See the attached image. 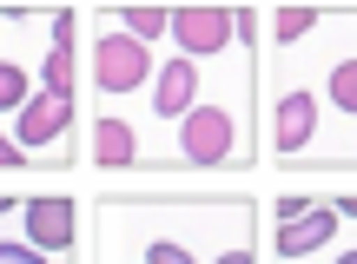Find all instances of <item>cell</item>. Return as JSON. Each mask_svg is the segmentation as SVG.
<instances>
[{
	"label": "cell",
	"mask_w": 357,
	"mask_h": 264,
	"mask_svg": "<svg viewBox=\"0 0 357 264\" xmlns=\"http://www.w3.org/2000/svg\"><path fill=\"white\" fill-rule=\"evenodd\" d=\"M93 225L132 244L139 264H212L218 251L258 238L252 192H106Z\"/></svg>",
	"instance_id": "1"
},
{
	"label": "cell",
	"mask_w": 357,
	"mask_h": 264,
	"mask_svg": "<svg viewBox=\"0 0 357 264\" xmlns=\"http://www.w3.org/2000/svg\"><path fill=\"white\" fill-rule=\"evenodd\" d=\"M258 53H225L205 66V93L166 139H146V172H252L265 165V139H258Z\"/></svg>",
	"instance_id": "2"
},
{
	"label": "cell",
	"mask_w": 357,
	"mask_h": 264,
	"mask_svg": "<svg viewBox=\"0 0 357 264\" xmlns=\"http://www.w3.org/2000/svg\"><path fill=\"white\" fill-rule=\"evenodd\" d=\"M258 66L318 93V146L305 172H357V7H324V26L305 47L258 53Z\"/></svg>",
	"instance_id": "3"
},
{
	"label": "cell",
	"mask_w": 357,
	"mask_h": 264,
	"mask_svg": "<svg viewBox=\"0 0 357 264\" xmlns=\"http://www.w3.org/2000/svg\"><path fill=\"white\" fill-rule=\"evenodd\" d=\"M153 73H159V47L119 33L106 13H93V33L79 47V79H93L100 106H139L153 93Z\"/></svg>",
	"instance_id": "4"
},
{
	"label": "cell",
	"mask_w": 357,
	"mask_h": 264,
	"mask_svg": "<svg viewBox=\"0 0 357 264\" xmlns=\"http://www.w3.org/2000/svg\"><path fill=\"white\" fill-rule=\"evenodd\" d=\"M7 132L20 139V152L33 165H47V172H73V159H79V100H73V93H47V86H40L33 100L20 106V119H13Z\"/></svg>",
	"instance_id": "5"
},
{
	"label": "cell",
	"mask_w": 357,
	"mask_h": 264,
	"mask_svg": "<svg viewBox=\"0 0 357 264\" xmlns=\"http://www.w3.org/2000/svg\"><path fill=\"white\" fill-rule=\"evenodd\" d=\"M199 93H205V66L166 47V53H159V73H153V93L132 106V113H139V126H146V139H166L178 119L199 106Z\"/></svg>",
	"instance_id": "6"
},
{
	"label": "cell",
	"mask_w": 357,
	"mask_h": 264,
	"mask_svg": "<svg viewBox=\"0 0 357 264\" xmlns=\"http://www.w3.org/2000/svg\"><path fill=\"white\" fill-rule=\"evenodd\" d=\"M172 53H185V60L199 66H218L225 53H238V26H231V7H218V0H185V7H172Z\"/></svg>",
	"instance_id": "7"
},
{
	"label": "cell",
	"mask_w": 357,
	"mask_h": 264,
	"mask_svg": "<svg viewBox=\"0 0 357 264\" xmlns=\"http://www.w3.org/2000/svg\"><path fill=\"white\" fill-rule=\"evenodd\" d=\"M337 238H344V218H337V205H331V199H318V212L291 218V225H271V238H265V264H318Z\"/></svg>",
	"instance_id": "8"
},
{
	"label": "cell",
	"mask_w": 357,
	"mask_h": 264,
	"mask_svg": "<svg viewBox=\"0 0 357 264\" xmlns=\"http://www.w3.org/2000/svg\"><path fill=\"white\" fill-rule=\"evenodd\" d=\"M53 20V13H47ZM7 26V47H0V119H20V106L40 93V60H47V47H40V26Z\"/></svg>",
	"instance_id": "9"
},
{
	"label": "cell",
	"mask_w": 357,
	"mask_h": 264,
	"mask_svg": "<svg viewBox=\"0 0 357 264\" xmlns=\"http://www.w3.org/2000/svg\"><path fill=\"white\" fill-rule=\"evenodd\" d=\"M20 238L47 258H73L79 251V199L66 192H33L20 212Z\"/></svg>",
	"instance_id": "10"
},
{
	"label": "cell",
	"mask_w": 357,
	"mask_h": 264,
	"mask_svg": "<svg viewBox=\"0 0 357 264\" xmlns=\"http://www.w3.org/2000/svg\"><path fill=\"white\" fill-rule=\"evenodd\" d=\"M93 172H146V126L132 106L93 113Z\"/></svg>",
	"instance_id": "11"
},
{
	"label": "cell",
	"mask_w": 357,
	"mask_h": 264,
	"mask_svg": "<svg viewBox=\"0 0 357 264\" xmlns=\"http://www.w3.org/2000/svg\"><path fill=\"white\" fill-rule=\"evenodd\" d=\"M40 86H47V93H73V100H79V13L73 7H53V20H47Z\"/></svg>",
	"instance_id": "12"
},
{
	"label": "cell",
	"mask_w": 357,
	"mask_h": 264,
	"mask_svg": "<svg viewBox=\"0 0 357 264\" xmlns=\"http://www.w3.org/2000/svg\"><path fill=\"white\" fill-rule=\"evenodd\" d=\"M318 26H324V7H298V0L265 7V47L258 53H291V47H305Z\"/></svg>",
	"instance_id": "13"
},
{
	"label": "cell",
	"mask_w": 357,
	"mask_h": 264,
	"mask_svg": "<svg viewBox=\"0 0 357 264\" xmlns=\"http://www.w3.org/2000/svg\"><path fill=\"white\" fill-rule=\"evenodd\" d=\"M106 20H113L119 33L146 40V47H166L172 40V7H106Z\"/></svg>",
	"instance_id": "14"
},
{
	"label": "cell",
	"mask_w": 357,
	"mask_h": 264,
	"mask_svg": "<svg viewBox=\"0 0 357 264\" xmlns=\"http://www.w3.org/2000/svg\"><path fill=\"white\" fill-rule=\"evenodd\" d=\"M318 199L324 192H278V199H271V218H278V225H291V218H305V212H318Z\"/></svg>",
	"instance_id": "15"
},
{
	"label": "cell",
	"mask_w": 357,
	"mask_h": 264,
	"mask_svg": "<svg viewBox=\"0 0 357 264\" xmlns=\"http://www.w3.org/2000/svg\"><path fill=\"white\" fill-rule=\"evenodd\" d=\"M0 264H60V258L33 251V244H26V238H0Z\"/></svg>",
	"instance_id": "16"
},
{
	"label": "cell",
	"mask_w": 357,
	"mask_h": 264,
	"mask_svg": "<svg viewBox=\"0 0 357 264\" xmlns=\"http://www.w3.org/2000/svg\"><path fill=\"white\" fill-rule=\"evenodd\" d=\"M0 172H40V165H33V159L20 152V139H13L7 126H0Z\"/></svg>",
	"instance_id": "17"
},
{
	"label": "cell",
	"mask_w": 357,
	"mask_h": 264,
	"mask_svg": "<svg viewBox=\"0 0 357 264\" xmlns=\"http://www.w3.org/2000/svg\"><path fill=\"white\" fill-rule=\"evenodd\" d=\"M100 264H139V251H132V244H119L113 231H100Z\"/></svg>",
	"instance_id": "18"
},
{
	"label": "cell",
	"mask_w": 357,
	"mask_h": 264,
	"mask_svg": "<svg viewBox=\"0 0 357 264\" xmlns=\"http://www.w3.org/2000/svg\"><path fill=\"white\" fill-rule=\"evenodd\" d=\"M324 199L337 205V218H344V225H357V192H324Z\"/></svg>",
	"instance_id": "19"
},
{
	"label": "cell",
	"mask_w": 357,
	"mask_h": 264,
	"mask_svg": "<svg viewBox=\"0 0 357 264\" xmlns=\"http://www.w3.org/2000/svg\"><path fill=\"white\" fill-rule=\"evenodd\" d=\"M26 212V199H13V192H0V218H20Z\"/></svg>",
	"instance_id": "20"
},
{
	"label": "cell",
	"mask_w": 357,
	"mask_h": 264,
	"mask_svg": "<svg viewBox=\"0 0 357 264\" xmlns=\"http://www.w3.org/2000/svg\"><path fill=\"white\" fill-rule=\"evenodd\" d=\"M0 47H7V26H0Z\"/></svg>",
	"instance_id": "21"
}]
</instances>
